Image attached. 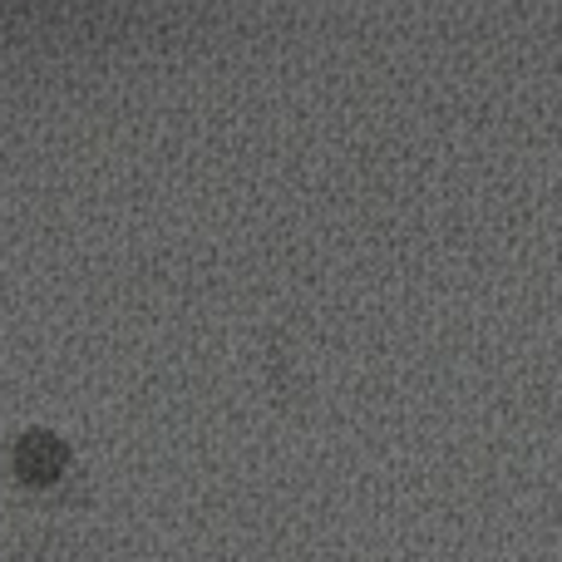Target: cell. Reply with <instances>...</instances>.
I'll use <instances>...</instances> for the list:
<instances>
[{
  "mask_svg": "<svg viewBox=\"0 0 562 562\" xmlns=\"http://www.w3.org/2000/svg\"><path fill=\"white\" fill-rule=\"evenodd\" d=\"M10 464H15L20 484L49 488V484H59V479L69 474V464H75V449H69L65 439L55 435V429H30V435H20Z\"/></svg>",
  "mask_w": 562,
  "mask_h": 562,
  "instance_id": "1",
  "label": "cell"
}]
</instances>
